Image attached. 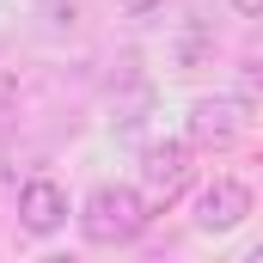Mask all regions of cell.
<instances>
[{
    "label": "cell",
    "mask_w": 263,
    "mask_h": 263,
    "mask_svg": "<svg viewBox=\"0 0 263 263\" xmlns=\"http://www.w3.org/2000/svg\"><path fill=\"white\" fill-rule=\"evenodd\" d=\"M251 104L245 98H202L196 110H190V141H202V147H233L239 135H245V117Z\"/></svg>",
    "instance_id": "cell-3"
},
{
    "label": "cell",
    "mask_w": 263,
    "mask_h": 263,
    "mask_svg": "<svg viewBox=\"0 0 263 263\" xmlns=\"http://www.w3.org/2000/svg\"><path fill=\"white\" fill-rule=\"evenodd\" d=\"M233 6H239V12H263V0H233Z\"/></svg>",
    "instance_id": "cell-6"
},
{
    "label": "cell",
    "mask_w": 263,
    "mask_h": 263,
    "mask_svg": "<svg viewBox=\"0 0 263 263\" xmlns=\"http://www.w3.org/2000/svg\"><path fill=\"white\" fill-rule=\"evenodd\" d=\"M18 220L31 227V233H55L67 220V196L49 184V178H31L25 190H18Z\"/></svg>",
    "instance_id": "cell-5"
},
{
    "label": "cell",
    "mask_w": 263,
    "mask_h": 263,
    "mask_svg": "<svg viewBox=\"0 0 263 263\" xmlns=\"http://www.w3.org/2000/svg\"><path fill=\"white\" fill-rule=\"evenodd\" d=\"M141 178H147V208H172V202L190 190V147L184 141H159V147H147V159H141Z\"/></svg>",
    "instance_id": "cell-2"
},
{
    "label": "cell",
    "mask_w": 263,
    "mask_h": 263,
    "mask_svg": "<svg viewBox=\"0 0 263 263\" xmlns=\"http://www.w3.org/2000/svg\"><path fill=\"white\" fill-rule=\"evenodd\" d=\"M251 214V190L239 184V178H214L196 202V227L202 233H227V227H239Z\"/></svg>",
    "instance_id": "cell-4"
},
{
    "label": "cell",
    "mask_w": 263,
    "mask_h": 263,
    "mask_svg": "<svg viewBox=\"0 0 263 263\" xmlns=\"http://www.w3.org/2000/svg\"><path fill=\"white\" fill-rule=\"evenodd\" d=\"M80 227H86L92 245H129V239H141V227H147V202L135 196V190H123V184H104V190L86 196Z\"/></svg>",
    "instance_id": "cell-1"
}]
</instances>
